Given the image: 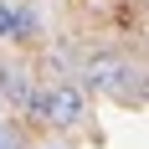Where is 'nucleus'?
Masks as SVG:
<instances>
[{
  "label": "nucleus",
  "mask_w": 149,
  "mask_h": 149,
  "mask_svg": "<svg viewBox=\"0 0 149 149\" xmlns=\"http://www.w3.org/2000/svg\"><path fill=\"white\" fill-rule=\"evenodd\" d=\"M31 118L52 123V129H77V123H88V88H77L72 77L41 82L36 98H31Z\"/></svg>",
  "instance_id": "f257e3e1"
},
{
  "label": "nucleus",
  "mask_w": 149,
  "mask_h": 149,
  "mask_svg": "<svg viewBox=\"0 0 149 149\" xmlns=\"http://www.w3.org/2000/svg\"><path fill=\"white\" fill-rule=\"evenodd\" d=\"M108 98H113V103L118 108H144V98H149V82H144V67H139V62H123L118 72H113V82H108Z\"/></svg>",
  "instance_id": "f03ea898"
},
{
  "label": "nucleus",
  "mask_w": 149,
  "mask_h": 149,
  "mask_svg": "<svg viewBox=\"0 0 149 149\" xmlns=\"http://www.w3.org/2000/svg\"><path fill=\"white\" fill-rule=\"evenodd\" d=\"M31 98H36V77L26 67H5V77H0V103L15 108V113H31Z\"/></svg>",
  "instance_id": "7ed1b4c3"
},
{
  "label": "nucleus",
  "mask_w": 149,
  "mask_h": 149,
  "mask_svg": "<svg viewBox=\"0 0 149 149\" xmlns=\"http://www.w3.org/2000/svg\"><path fill=\"white\" fill-rule=\"evenodd\" d=\"M123 62L129 57H118V52H93L88 62H82V82H77V88H93V93H103L108 82H113V72H118Z\"/></svg>",
  "instance_id": "20e7f679"
},
{
  "label": "nucleus",
  "mask_w": 149,
  "mask_h": 149,
  "mask_svg": "<svg viewBox=\"0 0 149 149\" xmlns=\"http://www.w3.org/2000/svg\"><path fill=\"white\" fill-rule=\"evenodd\" d=\"M15 31V0H0V41H10Z\"/></svg>",
  "instance_id": "39448f33"
},
{
  "label": "nucleus",
  "mask_w": 149,
  "mask_h": 149,
  "mask_svg": "<svg viewBox=\"0 0 149 149\" xmlns=\"http://www.w3.org/2000/svg\"><path fill=\"white\" fill-rule=\"evenodd\" d=\"M0 149H26L21 129H15V123H5V118H0Z\"/></svg>",
  "instance_id": "423d86ee"
},
{
  "label": "nucleus",
  "mask_w": 149,
  "mask_h": 149,
  "mask_svg": "<svg viewBox=\"0 0 149 149\" xmlns=\"http://www.w3.org/2000/svg\"><path fill=\"white\" fill-rule=\"evenodd\" d=\"M36 149H72V144H62V139H46V144H36Z\"/></svg>",
  "instance_id": "0eeeda50"
},
{
  "label": "nucleus",
  "mask_w": 149,
  "mask_h": 149,
  "mask_svg": "<svg viewBox=\"0 0 149 149\" xmlns=\"http://www.w3.org/2000/svg\"><path fill=\"white\" fill-rule=\"evenodd\" d=\"M0 118H5V103H0Z\"/></svg>",
  "instance_id": "6e6552de"
}]
</instances>
